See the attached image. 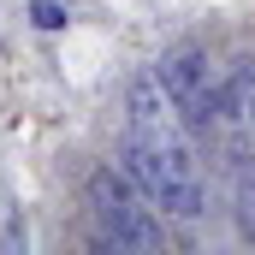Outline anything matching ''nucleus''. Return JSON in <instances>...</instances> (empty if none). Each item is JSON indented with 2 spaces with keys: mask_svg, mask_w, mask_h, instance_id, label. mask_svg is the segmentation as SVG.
<instances>
[{
  "mask_svg": "<svg viewBox=\"0 0 255 255\" xmlns=\"http://www.w3.org/2000/svg\"><path fill=\"white\" fill-rule=\"evenodd\" d=\"M125 172L154 196L160 214L202 220L208 214V178L196 160V130L172 107V95L160 89L154 71H136L125 83V136H119Z\"/></svg>",
  "mask_w": 255,
  "mask_h": 255,
  "instance_id": "f257e3e1",
  "label": "nucleus"
},
{
  "mask_svg": "<svg viewBox=\"0 0 255 255\" xmlns=\"http://www.w3.org/2000/svg\"><path fill=\"white\" fill-rule=\"evenodd\" d=\"M83 202H89V220H95L101 244H113V250H160L166 244L154 196L142 190L125 166H95L83 178Z\"/></svg>",
  "mask_w": 255,
  "mask_h": 255,
  "instance_id": "f03ea898",
  "label": "nucleus"
},
{
  "mask_svg": "<svg viewBox=\"0 0 255 255\" xmlns=\"http://www.w3.org/2000/svg\"><path fill=\"white\" fill-rule=\"evenodd\" d=\"M154 77H160V89L172 95V107L184 113V125H190L196 136H208V130L226 119L220 65H214V54H208L202 42H172V48L154 60Z\"/></svg>",
  "mask_w": 255,
  "mask_h": 255,
  "instance_id": "7ed1b4c3",
  "label": "nucleus"
},
{
  "mask_svg": "<svg viewBox=\"0 0 255 255\" xmlns=\"http://www.w3.org/2000/svg\"><path fill=\"white\" fill-rule=\"evenodd\" d=\"M226 196H232L238 232L255 244V142L250 136H232L226 142Z\"/></svg>",
  "mask_w": 255,
  "mask_h": 255,
  "instance_id": "20e7f679",
  "label": "nucleus"
},
{
  "mask_svg": "<svg viewBox=\"0 0 255 255\" xmlns=\"http://www.w3.org/2000/svg\"><path fill=\"white\" fill-rule=\"evenodd\" d=\"M30 24H36V30H65L71 12H65L60 0H30Z\"/></svg>",
  "mask_w": 255,
  "mask_h": 255,
  "instance_id": "39448f33",
  "label": "nucleus"
},
{
  "mask_svg": "<svg viewBox=\"0 0 255 255\" xmlns=\"http://www.w3.org/2000/svg\"><path fill=\"white\" fill-rule=\"evenodd\" d=\"M0 244H6V250H24V244H30V232H24V214H12V220H6V238H0Z\"/></svg>",
  "mask_w": 255,
  "mask_h": 255,
  "instance_id": "423d86ee",
  "label": "nucleus"
},
{
  "mask_svg": "<svg viewBox=\"0 0 255 255\" xmlns=\"http://www.w3.org/2000/svg\"><path fill=\"white\" fill-rule=\"evenodd\" d=\"M250 125H255V101H250Z\"/></svg>",
  "mask_w": 255,
  "mask_h": 255,
  "instance_id": "0eeeda50",
  "label": "nucleus"
}]
</instances>
